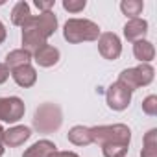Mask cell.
Segmentation results:
<instances>
[{
	"instance_id": "obj_1",
	"label": "cell",
	"mask_w": 157,
	"mask_h": 157,
	"mask_svg": "<svg viewBox=\"0 0 157 157\" xmlns=\"http://www.w3.org/2000/svg\"><path fill=\"white\" fill-rule=\"evenodd\" d=\"M56 30H57V17L52 11L32 15V19L22 26V50L33 56L35 50L46 44V39L54 35Z\"/></svg>"
},
{
	"instance_id": "obj_2",
	"label": "cell",
	"mask_w": 157,
	"mask_h": 157,
	"mask_svg": "<svg viewBox=\"0 0 157 157\" xmlns=\"http://www.w3.org/2000/svg\"><path fill=\"white\" fill-rule=\"evenodd\" d=\"M63 37L70 44L87 43V41H98L100 37V26L89 19H68L63 26Z\"/></svg>"
},
{
	"instance_id": "obj_3",
	"label": "cell",
	"mask_w": 157,
	"mask_h": 157,
	"mask_svg": "<svg viewBox=\"0 0 157 157\" xmlns=\"http://www.w3.org/2000/svg\"><path fill=\"white\" fill-rule=\"evenodd\" d=\"M61 124H63V113H61V107L57 104L46 102L35 109L33 128L39 133H54L61 128Z\"/></svg>"
},
{
	"instance_id": "obj_4",
	"label": "cell",
	"mask_w": 157,
	"mask_h": 157,
	"mask_svg": "<svg viewBox=\"0 0 157 157\" xmlns=\"http://www.w3.org/2000/svg\"><path fill=\"white\" fill-rule=\"evenodd\" d=\"M93 142L100 146L107 144H129L131 129L126 124H109V126H94L91 128Z\"/></svg>"
},
{
	"instance_id": "obj_5",
	"label": "cell",
	"mask_w": 157,
	"mask_h": 157,
	"mask_svg": "<svg viewBox=\"0 0 157 157\" xmlns=\"http://www.w3.org/2000/svg\"><path fill=\"white\" fill-rule=\"evenodd\" d=\"M153 67L150 63H140L139 67H133V68H126L120 72L118 76V83H122L126 89H129L131 93L139 87H146L153 82Z\"/></svg>"
},
{
	"instance_id": "obj_6",
	"label": "cell",
	"mask_w": 157,
	"mask_h": 157,
	"mask_svg": "<svg viewBox=\"0 0 157 157\" xmlns=\"http://www.w3.org/2000/svg\"><path fill=\"white\" fill-rule=\"evenodd\" d=\"M26 105L19 96H6L0 98V122L15 124L24 117Z\"/></svg>"
},
{
	"instance_id": "obj_7",
	"label": "cell",
	"mask_w": 157,
	"mask_h": 157,
	"mask_svg": "<svg viewBox=\"0 0 157 157\" xmlns=\"http://www.w3.org/2000/svg\"><path fill=\"white\" fill-rule=\"evenodd\" d=\"M131 91L126 89L122 83L115 82L111 83V87L105 91V100H107V105L113 109V111H124L129 102H131Z\"/></svg>"
},
{
	"instance_id": "obj_8",
	"label": "cell",
	"mask_w": 157,
	"mask_h": 157,
	"mask_svg": "<svg viewBox=\"0 0 157 157\" xmlns=\"http://www.w3.org/2000/svg\"><path fill=\"white\" fill-rule=\"evenodd\" d=\"M98 52L102 54L104 59H109V61L118 59L120 54H122V43H120L118 35L113 33V32L100 33V37H98Z\"/></svg>"
},
{
	"instance_id": "obj_9",
	"label": "cell",
	"mask_w": 157,
	"mask_h": 157,
	"mask_svg": "<svg viewBox=\"0 0 157 157\" xmlns=\"http://www.w3.org/2000/svg\"><path fill=\"white\" fill-rule=\"evenodd\" d=\"M148 33V22L140 17L137 19H129L124 26V37L129 41V43H137V41H142Z\"/></svg>"
},
{
	"instance_id": "obj_10",
	"label": "cell",
	"mask_w": 157,
	"mask_h": 157,
	"mask_svg": "<svg viewBox=\"0 0 157 157\" xmlns=\"http://www.w3.org/2000/svg\"><path fill=\"white\" fill-rule=\"evenodd\" d=\"M32 137V129L28 126H13L10 129L4 131V146H10V148H17L21 144H24L28 139Z\"/></svg>"
},
{
	"instance_id": "obj_11",
	"label": "cell",
	"mask_w": 157,
	"mask_h": 157,
	"mask_svg": "<svg viewBox=\"0 0 157 157\" xmlns=\"http://www.w3.org/2000/svg\"><path fill=\"white\" fill-rule=\"evenodd\" d=\"M59 50L56 48V46H52V44H43L39 50H35L33 52V61L39 65V67H44V68H48V67H54L57 61H59Z\"/></svg>"
},
{
	"instance_id": "obj_12",
	"label": "cell",
	"mask_w": 157,
	"mask_h": 157,
	"mask_svg": "<svg viewBox=\"0 0 157 157\" xmlns=\"http://www.w3.org/2000/svg\"><path fill=\"white\" fill-rule=\"evenodd\" d=\"M11 78L13 82L22 87V89H28L32 85H35L37 82V72L32 65H24V67H19V68H13L11 70Z\"/></svg>"
},
{
	"instance_id": "obj_13",
	"label": "cell",
	"mask_w": 157,
	"mask_h": 157,
	"mask_svg": "<svg viewBox=\"0 0 157 157\" xmlns=\"http://www.w3.org/2000/svg\"><path fill=\"white\" fill-rule=\"evenodd\" d=\"M56 148H57V146H56L52 140L43 139V140L33 142V144H32V146L22 153V157H50L54 151H57Z\"/></svg>"
},
{
	"instance_id": "obj_14",
	"label": "cell",
	"mask_w": 157,
	"mask_h": 157,
	"mask_svg": "<svg viewBox=\"0 0 157 157\" xmlns=\"http://www.w3.org/2000/svg\"><path fill=\"white\" fill-rule=\"evenodd\" d=\"M68 140L74 146H89V144H93L91 128H87V126H74L68 131Z\"/></svg>"
},
{
	"instance_id": "obj_15",
	"label": "cell",
	"mask_w": 157,
	"mask_h": 157,
	"mask_svg": "<svg viewBox=\"0 0 157 157\" xmlns=\"http://www.w3.org/2000/svg\"><path fill=\"white\" fill-rule=\"evenodd\" d=\"M133 56L135 59H139L140 63H150L153 57H155V48L150 41L142 39V41H137L133 43Z\"/></svg>"
},
{
	"instance_id": "obj_16",
	"label": "cell",
	"mask_w": 157,
	"mask_h": 157,
	"mask_svg": "<svg viewBox=\"0 0 157 157\" xmlns=\"http://www.w3.org/2000/svg\"><path fill=\"white\" fill-rule=\"evenodd\" d=\"M30 61H32V54L26 52V50H22V48L11 50V52L6 56V67H8L10 70L19 68V67H24V65H30Z\"/></svg>"
},
{
	"instance_id": "obj_17",
	"label": "cell",
	"mask_w": 157,
	"mask_h": 157,
	"mask_svg": "<svg viewBox=\"0 0 157 157\" xmlns=\"http://www.w3.org/2000/svg\"><path fill=\"white\" fill-rule=\"evenodd\" d=\"M32 19V13H30V4L24 2V0H21V2H17L11 10V22L15 26H24L28 21Z\"/></svg>"
},
{
	"instance_id": "obj_18",
	"label": "cell",
	"mask_w": 157,
	"mask_h": 157,
	"mask_svg": "<svg viewBox=\"0 0 157 157\" xmlns=\"http://www.w3.org/2000/svg\"><path fill=\"white\" fill-rule=\"evenodd\" d=\"M140 157H157V129H150L144 135V148L140 151Z\"/></svg>"
},
{
	"instance_id": "obj_19",
	"label": "cell",
	"mask_w": 157,
	"mask_h": 157,
	"mask_svg": "<svg viewBox=\"0 0 157 157\" xmlns=\"http://www.w3.org/2000/svg\"><path fill=\"white\" fill-rule=\"evenodd\" d=\"M120 10L126 17L129 19H137L142 10H144V2H140V0H122L120 2Z\"/></svg>"
},
{
	"instance_id": "obj_20",
	"label": "cell",
	"mask_w": 157,
	"mask_h": 157,
	"mask_svg": "<svg viewBox=\"0 0 157 157\" xmlns=\"http://www.w3.org/2000/svg\"><path fill=\"white\" fill-rule=\"evenodd\" d=\"M128 150H129V144H107V146H102L104 157H126Z\"/></svg>"
},
{
	"instance_id": "obj_21",
	"label": "cell",
	"mask_w": 157,
	"mask_h": 157,
	"mask_svg": "<svg viewBox=\"0 0 157 157\" xmlns=\"http://www.w3.org/2000/svg\"><path fill=\"white\" fill-rule=\"evenodd\" d=\"M85 0H63V10H67L68 13H80L85 10Z\"/></svg>"
},
{
	"instance_id": "obj_22",
	"label": "cell",
	"mask_w": 157,
	"mask_h": 157,
	"mask_svg": "<svg viewBox=\"0 0 157 157\" xmlns=\"http://www.w3.org/2000/svg\"><path fill=\"white\" fill-rule=\"evenodd\" d=\"M142 111H144L146 115H150V117H155V115H157V96H155V94H150V96L144 98V102H142Z\"/></svg>"
},
{
	"instance_id": "obj_23",
	"label": "cell",
	"mask_w": 157,
	"mask_h": 157,
	"mask_svg": "<svg viewBox=\"0 0 157 157\" xmlns=\"http://www.w3.org/2000/svg\"><path fill=\"white\" fill-rule=\"evenodd\" d=\"M33 4L41 13H46V11H52V8L56 6V0H35Z\"/></svg>"
},
{
	"instance_id": "obj_24",
	"label": "cell",
	"mask_w": 157,
	"mask_h": 157,
	"mask_svg": "<svg viewBox=\"0 0 157 157\" xmlns=\"http://www.w3.org/2000/svg\"><path fill=\"white\" fill-rule=\"evenodd\" d=\"M10 78V68L6 67V63H0V85L6 83Z\"/></svg>"
},
{
	"instance_id": "obj_25",
	"label": "cell",
	"mask_w": 157,
	"mask_h": 157,
	"mask_svg": "<svg viewBox=\"0 0 157 157\" xmlns=\"http://www.w3.org/2000/svg\"><path fill=\"white\" fill-rule=\"evenodd\" d=\"M50 157H80V155L74 151H54Z\"/></svg>"
},
{
	"instance_id": "obj_26",
	"label": "cell",
	"mask_w": 157,
	"mask_h": 157,
	"mask_svg": "<svg viewBox=\"0 0 157 157\" xmlns=\"http://www.w3.org/2000/svg\"><path fill=\"white\" fill-rule=\"evenodd\" d=\"M6 35H8V32H6V28H4V24H2V21H0V44L6 41Z\"/></svg>"
},
{
	"instance_id": "obj_27",
	"label": "cell",
	"mask_w": 157,
	"mask_h": 157,
	"mask_svg": "<svg viewBox=\"0 0 157 157\" xmlns=\"http://www.w3.org/2000/svg\"><path fill=\"white\" fill-rule=\"evenodd\" d=\"M4 131H6V129L2 128V124H0V142H2V140H4ZM2 144H4V142H2Z\"/></svg>"
},
{
	"instance_id": "obj_28",
	"label": "cell",
	"mask_w": 157,
	"mask_h": 157,
	"mask_svg": "<svg viewBox=\"0 0 157 157\" xmlns=\"http://www.w3.org/2000/svg\"><path fill=\"white\" fill-rule=\"evenodd\" d=\"M4 151H6V148H4V144H2V142H0V157L4 155Z\"/></svg>"
},
{
	"instance_id": "obj_29",
	"label": "cell",
	"mask_w": 157,
	"mask_h": 157,
	"mask_svg": "<svg viewBox=\"0 0 157 157\" xmlns=\"http://www.w3.org/2000/svg\"><path fill=\"white\" fill-rule=\"evenodd\" d=\"M4 4H6V2H4V0H0V6H4Z\"/></svg>"
}]
</instances>
